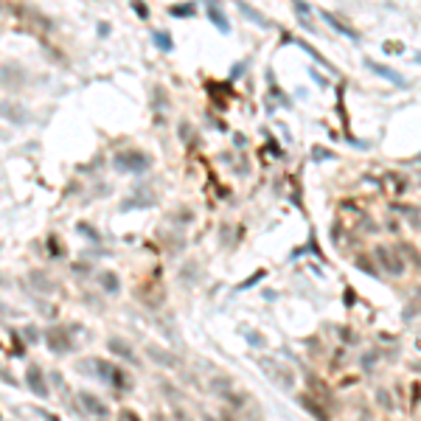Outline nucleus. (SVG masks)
<instances>
[{"mask_svg":"<svg viewBox=\"0 0 421 421\" xmlns=\"http://www.w3.org/2000/svg\"><path fill=\"white\" fill-rule=\"evenodd\" d=\"M113 166L118 172H127V174H143V172H149L152 157L141 149H124L113 157Z\"/></svg>","mask_w":421,"mask_h":421,"instance_id":"1","label":"nucleus"},{"mask_svg":"<svg viewBox=\"0 0 421 421\" xmlns=\"http://www.w3.org/2000/svg\"><path fill=\"white\" fill-rule=\"evenodd\" d=\"M258 365H261V371H264L278 387H284V390H292V387H295V373H292V368H284V365L275 362V359H261Z\"/></svg>","mask_w":421,"mask_h":421,"instance_id":"2","label":"nucleus"},{"mask_svg":"<svg viewBox=\"0 0 421 421\" xmlns=\"http://www.w3.org/2000/svg\"><path fill=\"white\" fill-rule=\"evenodd\" d=\"M45 343H48V348L54 351V354H68V351L73 348L65 326H48L45 328Z\"/></svg>","mask_w":421,"mask_h":421,"instance_id":"3","label":"nucleus"},{"mask_svg":"<svg viewBox=\"0 0 421 421\" xmlns=\"http://www.w3.org/2000/svg\"><path fill=\"white\" fill-rule=\"evenodd\" d=\"M146 357L157 365V368H169V371H180V357L172 354L163 345H146Z\"/></svg>","mask_w":421,"mask_h":421,"instance_id":"4","label":"nucleus"},{"mask_svg":"<svg viewBox=\"0 0 421 421\" xmlns=\"http://www.w3.org/2000/svg\"><path fill=\"white\" fill-rule=\"evenodd\" d=\"M26 385H29V390L34 393V396H40V399H48V382H45V373L40 365H29L26 368Z\"/></svg>","mask_w":421,"mask_h":421,"instance_id":"5","label":"nucleus"},{"mask_svg":"<svg viewBox=\"0 0 421 421\" xmlns=\"http://www.w3.org/2000/svg\"><path fill=\"white\" fill-rule=\"evenodd\" d=\"M79 404H82V410H85V413L96 415V418H107V415H110V407L104 404V401H101L96 393H90V390H82V393H79Z\"/></svg>","mask_w":421,"mask_h":421,"instance_id":"6","label":"nucleus"},{"mask_svg":"<svg viewBox=\"0 0 421 421\" xmlns=\"http://www.w3.org/2000/svg\"><path fill=\"white\" fill-rule=\"evenodd\" d=\"M110 351H113L115 357H121L124 362H129V365H138V354H135V348L124 340V337H110Z\"/></svg>","mask_w":421,"mask_h":421,"instance_id":"7","label":"nucleus"},{"mask_svg":"<svg viewBox=\"0 0 421 421\" xmlns=\"http://www.w3.org/2000/svg\"><path fill=\"white\" fill-rule=\"evenodd\" d=\"M155 200H157L155 194H152L146 186H141V188H138V191L132 194V197H129V200L121 205V211H129L132 205H135V208H149V205H155Z\"/></svg>","mask_w":421,"mask_h":421,"instance_id":"8","label":"nucleus"},{"mask_svg":"<svg viewBox=\"0 0 421 421\" xmlns=\"http://www.w3.org/2000/svg\"><path fill=\"white\" fill-rule=\"evenodd\" d=\"M376 258H379V264H385V270L393 272V275H399V272L404 270V264H401L399 258L393 256L390 250H385V247H379V250H376Z\"/></svg>","mask_w":421,"mask_h":421,"instance_id":"9","label":"nucleus"},{"mask_svg":"<svg viewBox=\"0 0 421 421\" xmlns=\"http://www.w3.org/2000/svg\"><path fill=\"white\" fill-rule=\"evenodd\" d=\"M205 12H208V17H211V23H214L216 29H219L222 34H228V31H230V23H228V17L219 12V6H216L214 0H208V9H205Z\"/></svg>","mask_w":421,"mask_h":421,"instance_id":"10","label":"nucleus"},{"mask_svg":"<svg viewBox=\"0 0 421 421\" xmlns=\"http://www.w3.org/2000/svg\"><path fill=\"white\" fill-rule=\"evenodd\" d=\"M368 68H371V71L376 73V76L387 79L390 85H396V87H404V79H401L396 71H390V68H385V65H376V62H371V59H368Z\"/></svg>","mask_w":421,"mask_h":421,"instance_id":"11","label":"nucleus"},{"mask_svg":"<svg viewBox=\"0 0 421 421\" xmlns=\"http://www.w3.org/2000/svg\"><path fill=\"white\" fill-rule=\"evenodd\" d=\"M152 43L157 45V51H163V54H172L174 51V40L169 31H152Z\"/></svg>","mask_w":421,"mask_h":421,"instance_id":"12","label":"nucleus"},{"mask_svg":"<svg viewBox=\"0 0 421 421\" xmlns=\"http://www.w3.org/2000/svg\"><path fill=\"white\" fill-rule=\"evenodd\" d=\"M31 284H34L40 292H54V289H57V284H54L48 275H43V272H31Z\"/></svg>","mask_w":421,"mask_h":421,"instance_id":"13","label":"nucleus"},{"mask_svg":"<svg viewBox=\"0 0 421 421\" xmlns=\"http://www.w3.org/2000/svg\"><path fill=\"white\" fill-rule=\"evenodd\" d=\"M99 281H101V286H104L107 292H113V295H118V289H121V281H118L115 272H101Z\"/></svg>","mask_w":421,"mask_h":421,"instance_id":"14","label":"nucleus"},{"mask_svg":"<svg viewBox=\"0 0 421 421\" xmlns=\"http://www.w3.org/2000/svg\"><path fill=\"white\" fill-rule=\"evenodd\" d=\"M0 113L9 115L15 124H26V121H29V113H26V110H17L15 104H3V107H0Z\"/></svg>","mask_w":421,"mask_h":421,"instance_id":"15","label":"nucleus"},{"mask_svg":"<svg viewBox=\"0 0 421 421\" xmlns=\"http://www.w3.org/2000/svg\"><path fill=\"white\" fill-rule=\"evenodd\" d=\"M169 15L172 17H191V15H197V9H194V3H174V6L169 9Z\"/></svg>","mask_w":421,"mask_h":421,"instance_id":"16","label":"nucleus"},{"mask_svg":"<svg viewBox=\"0 0 421 421\" xmlns=\"http://www.w3.org/2000/svg\"><path fill=\"white\" fill-rule=\"evenodd\" d=\"M239 9H242V15H244V17H250L253 23H258V26H270V20H267L264 15H258V12H256L253 6H247V3H239Z\"/></svg>","mask_w":421,"mask_h":421,"instance_id":"17","label":"nucleus"},{"mask_svg":"<svg viewBox=\"0 0 421 421\" xmlns=\"http://www.w3.org/2000/svg\"><path fill=\"white\" fill-rule=\"evenodd\" d=\"M323 20H326V23H328V26H331V29H334V31H340V34L351 37V40H359V34H357V31H351V29H345L343 23H337V20H334V17H331V15H323Z\"/></svg>","mask_w":421,"mask_h":421,"instance_id":"18","label":"nucleus"},{"mask_svg":"<svg viewBox=\"0 0 421 421\" xmlns=\"http://www.w3.org/2000/svg\"><path fill=\"white\" fill-rule=\"evenodd\" d=\"M300 404L306 407V410H309V413H312V415H317V418H320V421H328V415L323 413V407L317 404V401H314V404H312V401H309V396H300Z\"/></svg>","mask_w":421,"mask_h":421,"instance_id":"19","label":"nucleus"},{"mask_svg":"<svg viewBox=\"0 0 421 421\" xmlns=\"http://www.w3.org/2000/svg\"><path fill=\"white\" fill-rule=\"evenodd\" d=\"M132 9L138 12V17H141V20H149V6H146L143 0H132Z\"/></svg>","mask_w":421,"mask_h":421,"instance_id":"20","label":"nucleus"},{"mask_svg":"<svg viewBox=\"0 0 421 421\" xmlns=\"http://www.w3.org/2000/svg\"><path fill=\"white\" fill-rule=\"evenodd\" d=\"M118 421H141V415H138L135 410L124 407V410H118Z\"/></svg>","mask_w":421,"mask_h":421,"instance_id":"21","label":"nucleus"},{"mask_svg":"<svg viewBox=\"0 0 421 421\" xmlns=\"http://www.w3.org/2000/svg\"><path fill=\"white\" fill-rule=\"evenodd\" d=\"M180 135H183V138H186V141H188V146H194V129H191V124H188V121H183V124H180Z\"/></svg>","mask_w":421,"mask_h":421,"instance_id":"22","label":"nucleus"},{"mask_svg":"<svg viewBox=\"0 0 421 421\" xmlns=\"http://www.w3.org/2000/svg\"><path fill=\"white\" fill-rule=\"evenodd\" d=\"M244 334H247V340H250L253 345H256V348H261V345H264V337L258 334V331H253V328H247Z\"/></svg>","mask_w":421,"mask_h":421,"instance_id":"23","label":"nucleus"},{"mask_svg":"<svg viewBox=\"0 0 421 421\" xmlns=\"http://www.w3.org/2000/svg\"><path fill=\"white\" fill-rule=\"evenodd\" d=\"M172 421H194V418L183 410V407H174V410H172Z\"/></svg>","mask_w":421,"mask_h":421,"instance_id":"24","label":"nucleus"},{"mask_svg":"<svg viewBox=\"0 0 421 421\" xmlns=\"http://www.w3.org/2000/svg\"><path fill=\"white\" fill-rule=\"evenodd\" d=\"M76 228L82 230V236H90V239H99V236H96V228H93V225H85V222H79Z\"/></svg>","mask_w":421,"mask_h":421,"instance_id":"25","label":"nucleus"},{"mask_svg":"<svg viewBox=\"0 0 421 421\" xmlns=\"http://www.w3.org/2000/svg\"><path fill=\"white\" fill-rule=\"evenodd\" d=\"M219 421H239V418H236V413H233V410H225Z\"/></svg>","mask_w":421,"mask_h":421,"instance_id":"26","label":"nucleus"},{"mask_svg":"<svg viewBox=\"0 0 421 421\" xmlns=\"http://www.w3.org/2000/svg\"><path fill=\"white\" fill-rule=\"evenodd\" d=\"M261 275H264V272H256V275H253V278H247V281H244V284H242V286H253V284H256V281H258V278H261Z\"/></svg>","mask_w":421,"mask_h":421,"instance_id":"27","label":"nucleus"},{"mask_svg":"<svg viewBox=\"0 0 421 421\" xmlns=\"http://www.w3.org/2000/svg\"><path fill=\"white\" fill-rule=\"evenodd\" d=\"M99 34H101V37L110 34V26H107V23H99Z\"/></svg>","mask_w":421,"mask_h":421,"instance_id":"28","label":"nucleus"},{"mask_svg":"<svg viewBox=\"0 0 421 421\" xmlns=\"http://www.w3.org/2000/svg\"><path fill=\"white\" fill-rule=\"evenodd\" d=\"M152 421H172V418H169V415H163V413H155V415H152Z\"/></svg>","mask_w":421,"mask_h":421,"instance_id":"29","label":"nucleus"},{"mask_svg":"<svg viewBox=\"0 0 421 421\" xmlns=\"http://www.w3.org/2000/svg\"><path fill=\"white\" fill-rule=\"evenodd\" d=\"M43 418H45V421H59L57 415H51V413H43Z\"/></svg>","mask_w":421,"mask_h":421,"instance_id":"30","label":"nucleus"},{"mask_svg":"<svg viewBox=\"0 0 421 421\" xmlns=\"http://www.w3.org/2000/svg\"><path fill=\"white\" fill-rule=\"evenodd\" d=\"M205 421H216V418H211V415H205Z\"/></svg>","mask_w":421,"mask_h":421,"instance_id":"31","label":"nucleus"},{"mask_svg":"<svg viewBox=\"0 0 421 421\" xmlns=\"http://www.w3.org/2000/svg\"><path fill=\"white\" fill-rule=\"evenodd\" d=\"M415 62H421V54H418V57H415Z\"/></svg>","mask_w":421,"mask_h":421,"instance_id":"32","label":"nucleus"}]
</instances>
